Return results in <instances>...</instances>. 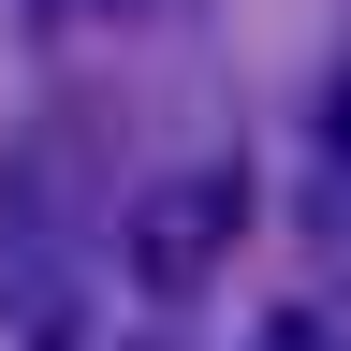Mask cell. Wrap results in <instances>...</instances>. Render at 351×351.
<instances>
[{
    "mask_svg": "<svg viewBox=\"0 0 351 351\" xmlns=\"http://www.w3.org/2000/svg\"><path fill=\"white\" fill-rule=\"evenodd\" d=\"M234 219H249V176H234V161L147 191V205H132V293H176V307H191V293L219 278V249H234Z\"/></svg>",
    "mask_w": 351,
    "mask_h": 351,
    "instance_id": "obj_1",
    "label": "cell"
},
{
    "mask_svg": "<svg viewBox=\"0 0 351 351\" xmlns=\"http://www.w3.org/2000/svg\"><path fill=\"white\" fill-rule=\"evenodd\" d=\"M44 293H59V176L44 147L0 161V322H44Z\"/></svg>",
    "mask_w": 351,
    "mask_h": 351,
    "instance_id": "obj_2",
    "label": "cell"
},
{
    "mask_svg": "<svg viewBox=\"0 0 351 351\" xmlns=\"http://www.w3.org/2000/svg\"><path fill=\"white\" fill-rule=\"evenodd\" d=\"M322 176H351V59H337V88H322Z\"/></svg>",
    "mask_w": 351,
    "mask_h": 351,
    "instance_id": "obj_3",
    "label": "cell"
},
{
    "mask_svg": "<svg viewBox=\"0 0 351 351\" xmlns=\"http://www.w3.org/2000/svg\"><path fill=\"white\" fill-rule=\"evenodd\" d=\"M29 15H73V0H29Z\"/></svg>",
    "mask_w": 351,
    "mask_h": 351,
    "instance_id": "obj_4",
    "label": "cell"
},
{
    "mask_svg": "<svg viewBox=\"0 0 351 351\" xmlns=\"http://www.w3.org/2000/svg\"><path fill=\"white\" fill-rule=\"evenodd\" d=\"M278 351H322V337H278Z\"/></svg>",
    "mask_w": 351,
    "mask_h": 351,
    "instance_id": "obj_5",
    "label": "cell"
}]
</instances>
